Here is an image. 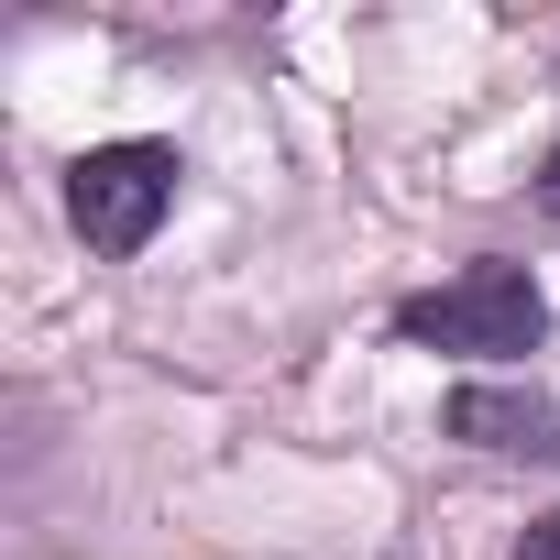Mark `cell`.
I'll list each match as a JSON object with an SVG mask.
<instances>
[{"mask_svg":"<svg viewBox=\"0 0 560 560\" xmlns=\"http://www.w3.org/2000/svg\"><path fill=\"white\" fill-rule=\"evenodd\" d=\"M396 330L429 341V352H538L549 298H538L527 264H462L451 287H429V298L396 308Z\"/></svg>","mask_w":560,"mask_h":560,"instance_id":"cell-1","label":"cell"},{"mask_svg":"<svg viewBox=\"0 0 560 560\" xmlns=\"http://www.w3.org/2000/svg\"><path fill=\"white\" fill-rule=\"evenodd\" d=\"M176 143H100V154H78L67 165V220L89 231V253H143L154 242V220L176 209Z\"/></svg>","mask_w":560,"mask_h":560,"instance_id":"cell-2","label":"cell"},{"mask_svg":"<svg viewBox=\"0 0 560 560\" xmlns=\"http://www.w3.org/2000/svg\"><path fill=\"white\" fill-rule=\"evenodd\" d=\"M440 429L472 451H505V462H560V396H538V385H462L440 407Z\"/></svg>","mask_w":560,"mask_h":560,"instance_id":"cell-3","label":"cell"},{"mask_svg":"<svg viewBox=\"0 0 560 560\" xmlns=\"http://www.w3.org/2000/svg\"><path fill=\"white\" fill-rule=\"evenodd\" d=\"M516 560H560V516H538V527L516 538Z\"/></svg>","mask_w":560,"mask_h":560,"instance_id":"cell-4","label":"cell"},{"mask_svg":"<svg viewBox=\"0 0 560 560\" xmlns=\"http://www.w3.org/2000/svg\"><path fill=\"white\" fill-rule=\"evenodd\" d=\"M538 209H549V220H560V154H549V176H538Z\"/></svg>","mask_w":560,"mask_h":560,"instance_id":"cell-5","label":"cell"}]
</instances>
